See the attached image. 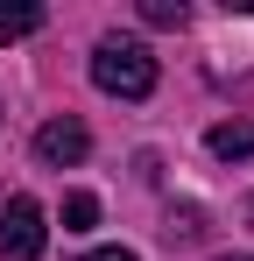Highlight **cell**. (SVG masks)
I'll use <instances>...</instances> for the list:
<instances>
[{
    "mask_svg": "<svg viewBox=\"0 0 254 261\" xmlns=\"http://www.w3.org/2000/svg\"><path fill=\"white\" fill-rule=\"evenodd\" d=\"M92 85L113 92V99H148V92H156V57H148V43L106 36V43L92 49Z\"/></svg>",
    "mask_w": 254,
    "mask_h": 261,
    "instance_id": "cell-1",
    "label": "cell"
},
{
    "mask_svg": "<svg viewBox=\"0 0 254 261\" xmlns=\"http://www.w3.org/2000/svg\"><path fill=\"white\" fill-rule=\"evenodd\" d=\"M42 247H49L42 205H36V198H7V205H0V254H7V261H36Z\"/></svg>",
    "mask_w": 254,
    "mask_h": 261,
    "instance_id": "cell-2",
    "label": "cell"
},
{
    "mask_svg": "<svg viewBox=\"0 0 254 261\" xmlns=\"http://www.w3.org/2000/svg\"><path fill=\"white\" fill-rule=\"evenodd\" d=\"M36 155L49 163V170H71V163H85V155H92V134H85V120H71V113L42 120V127H36Z\"/></svg>",
    "mask_w": 254,
    "mask_h": 261,
    "instance_id": "cell-3",
    "label": "cell"
},
{
    "mask_svg": "<svg viewBox=\"0 0 254 261\" xmlns=\"http://www.w3.org/2000/svg\"><path fill=\"white\" fill-rule=\"evenodd\" d=\"M205 148L219 155V163H247L254 155V120H219V127L205 134Z\"/></svg>",
    "mask_w": 254,
    "mask_h": 261,
    "instance_id": "cell-4",
    "label": "cell"
},
{
    "mask_svg": "<svg viewBox=\"0 0 254 261\" xmlns=\"http://www.w3.org/2000/svg\"><path fill=\"white\" fill-rule=\"evenodd\" d=\"M42 29V7L36 0H0V43H21Z\"/></svg>",
    "mask_w": 254,
    "mask_h": 261,
    "instance_id": "cell-5",
    "label": "cell"
},
{
    "mask_svg": "<svg viewBox=\"0 0 254 261\" xmlns=\"http://www.w3.org/2000/svg\"><path fill=\"white\" fill-rule=\"evenodd\" d=\"M92 226H99V198L92 191H71L64 198V233H92Z\"/></svg>",
    "mask_w": 254,
    "mask_h": 261,
    "instance_id": "cell-6",
    "label": "cell"
},
{
    "mask_svg": "<svg viewBox=\"0 0 254 261\" xmlns=\"http://www.w3.org/2000/svg\"><path fill=\"white\" fill-rule=\"evenodd\" d=\"M141 21H148V29H184L191 7H184V0H141Z\"/></svg>",
    "mask_w": 254,
    "mask_h": 261,
    "instance_id": "cell-7",
    "label": "cell"
},
{
    "mask_svg": "<svg viewBox=\"0 0 254 261\" xmlns=\"http://www.w3.org/2000/svg\"><path fill=\"white\" fill-rule=\"evenodd\" d=\"M85 261H134L127 247H99V254H85Z\"/></svg>",
    "mask_w": 254,
    "mask_h": 261,
    "instance_id": "cell-8",
    "label": "cell"
},
{
    "mask_svg": "<svg viewBox=\"0 0 254 261\" xmlns=\"http://www.w3.org/2000/svg\"><path fill=\"white\" fill-rule=\"evenodd\" d=\"M219 261H254V254H219Z\"/></svg>",
    "mask_w": 254,
    "mask_h": 261,
    "instance_id": "cell-9",
    "label": "cell"
},
{
    "mask_svg": "<svg viewBox=\"0 0 254 261\" xmlns=\"http://www.w3.org/2000/svg\"><path fill=\"white\" fill-rule=\"evenodd\" d=\"M247 212H254V205H247Z\"/></svg>",
    "mask_w": 254,
    "mask_h": 261,
    "instance_id": "cell-10",
    "label": "cell"
}]
</instances>
